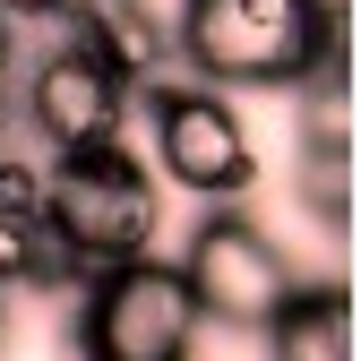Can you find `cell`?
<instances>
[{"mask_svg":"<svg viewBox=\"0 0 361 361\" xmlns=\"http://www.w3.org/2000/svg\"><path fill=\"white\" fill-rule=\"evenodd\" d=\"M172 52L215 95L344 78V0H190Z\"/></svg>","mask_w":361,"mask_h":361,"instance_id":"obj_1","label":"cell"},{"mask_svg":"<svg viewBox=\"0 0 361 361\" xmlns=\"http://www.w3.org/2000/svg\"><path fill=\"white\" fill-rule=\"evenodd\" d=\"M43 233L78 267V284L121 267V258H147L155 250V180H147V164L121 138L52 155V172H43Z\"/></svg>","mask_w":361,"mask_h":361,"instance_id":"obj_2","label":"cell"},{"mask_svg":"<svg viewBox=\"0 0 361 361\" xmlns=\"http://www.w3.org/2000/svg\"><path fill=\"white\" fill-rule=\"evenodd\" d=\"M198 301L180 284L172 258H121L104 276L78 284V319H69V344L78 361H198Z\"/></svg>","mask_w":361,"mask_h":361,"instance_id":"obj_3","label":"cell"},{"mask_svg":"<svg viewBox=\"0 0 361 361\" xmlns=\"http://www.w3.org/2000/svg\"><path fill=\"white\" fill-rule=\"evenodd\" d=\"M172 267H180V284H190V301H198L207 327H267L276 301L293 293V258L267 241V224L241 215V207L198 215L190 250H180Z\"/></svg>","mask_w":361,"mask_h":361,"instance_id":"obj_4","label":"cell"},{"mask_svg":"<svg viewBox=\"0 0 361 361\" xmlns=\"http://www.w3.org/2000/svg\"><path fill=\"white\" fill-rule=\"evenodd\" d=\"M147 112H155V164L172 172V190H190L207 207H233L258 180L250 129L215 86H155L147 78Z\"/></svg>","mask_w":361,"mask_h":361,"instance_id":"obj_5","label":"cell"},{"mask_svg":"<svg viewBox=\"0 0 361 361\" xmlns=\"http://www.w3.org/2000/svg\"><path fill=\"white\" fill-rule=\"evenodd\" d=\"M121 112H129V86L104 61L69 52V43H52V52L26 69V121H35V138L52 147V155L95 147V138H121Z\"/></svg>","mask_w":361,"mask_h":361,"instance_id":"obj_6","label":"cell"},{"mask_svg":"<svg viewBox=\"0 0 361 361\" xmlns=\"http://www.w3.org/2000/svg\"><path fill=\"white\" fill-rule=\"evenodd\" d=\"M258 336H267V361H353V293L344 284H293Z\"/></svg>","mask_w":361,"mask_h":361,"instance_id":"obj_7","label":"cell"},{"mask_svg":"<svg viewBox=\"0 0 361 361\" xmlns=\"http://www.w3.org/2000/svg\"><path fill=\"white\" fill-rule=\"evenodd\" d=\"M301 207L327 224V233H344L353 215V155H301Z\"/></svg>","mask_w":361,"mask_h":361,"instance_id":"obj_8","label":"cell"},{"mask_svg":"<svg viewBox=\"0 0 361 361\" xmlns=\"http://www.w3.org/2000/svg\"><path fill=\"white\" fill-rule=\"evenodd\" d=\"M104 9H112L129 35H147L155 52H172V43H180V18H190V0H104Z\"/></svg>","mask_w":361,"mask_h":361,"instance_id":"obj_9","label":"cell"},{"mask_svg":"<svg viewBox=\"0 0 361 361\" xmlns=\"http://www.w3.org/2000/svg\"><path fill=\"white\" fill-rule=\"evenodd\" d=\"M61 9H69V0H0L9 26H43V18H61Z\"/></svg>","mask_w":361,"mask_h":361,"instance_id":"obj_10","label":"cell"},{"mask_svg":"<svg viewBox=\"0 0 361 361\" xmlns=\"http://www.w3.org/2000/svg\"><path fill=\"white\" fill-rule=\"evenodd\" d=\"M9 52H18V26H9V18H0V69H9Z\"/></svg>","mask_w":361,"mask_h":361,"instance_id":"obj_11","label":"cell"},{"mask_svg":"<svg viewBox=\"0 0 361 361\" xmlns=\"http://www.w3.org/2000/svg\"><path fill=\"white\" fill-rule=\"evenodd\" d=\"M0 155H9V147H0Z\"/></svg>","mask_w":361,"mask_h":361,"instance_id":"obj_12","label":"cell"}]
</instances>
